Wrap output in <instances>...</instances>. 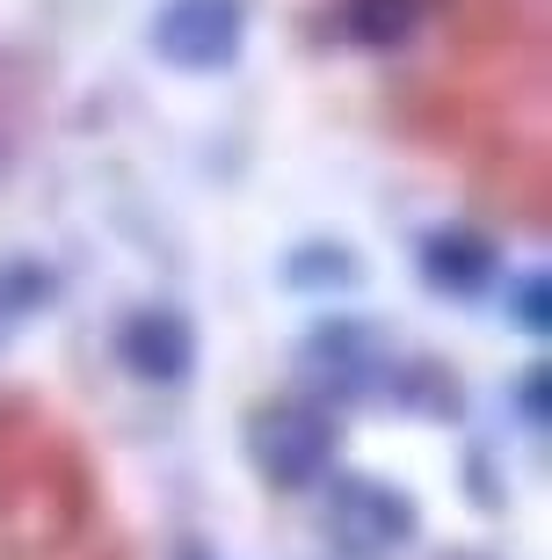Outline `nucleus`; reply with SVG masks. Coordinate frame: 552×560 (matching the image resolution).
<instances>
[{"label":"nucleus","instance_id":"nucleus-9","mask_svg":"<svg viewBox=\"0 0 552 560\" xmlns=\"http://www.w3.org/2000/svg\"><path fill=\"white\" fill-rule=\"evenodd\" d=\"M175 560H211V553H204V546H175Z\"/></svg>","mask_w":552,"mask_h":560},{"label":"nucleus","instance_id":"nucleus-2","mask_svg":"<svg viewBox=\"0 0 552 560\" xmlns=\"http://www.w3.org/2000/svg\"><path fill=\"white\" fill-rule=\"evenodd\" d=\"M320 524L349 560H392L414 539V502L400 488H386V480L342 474L320 488Z\"/></svg>","mask_w":552,"mask_h":560},{"label":"nucleus","instance_id":"nucleus-1","mask_svg":"<svg viewBox=\"0 0 552 560\" xmlns=\"http://www.w3.org/2000/svg\"><path fill=\"white\" fill-rule=\"evenodd\" d=\"M247 458L269 488H320L334 466V422L313 400H262L247 416Z\"/></svg>","mask_w":552,"mask_h":560},{"label":"nucleus","instance_id":"nucleus-5","mask_svg":"<svg viewBox=\"0 0 552 560\" xmlns=\"http://www.w3.org/2000/svg\"><path fill=\"white\" fill-rule=\"evenodd\" d=\"M422 277H430L436 291H450V299H472V291L494 284V248L466 226L430 233V241H422Z\"/></svg>","mask_w":552,"mask_h":560},{"label":"nucleus","instance_id":"nucleus-6","mask_svg":"<svg viewBox=\"0 0 552 560\" xmlns=\"http://www.w3.org/2000/svg\"><path fill=\"white\" fill-rule=\"evenodd\" d=\"M422 15H430V0H342V30L356 44H408L414 30H422Z\"/></svg>","mask_w":552,"mask_h":560},{"label":"nucleus","instance_id":"nucleus-4","mask_svg":"<svg viewBox=\"0 0 552 560\" xmlns=\"http://www.w3.org/2000/svg\"><path fill=\"white\" fill-rule=\"evenodd\" d=\"M117 357L131 364V378H145V386H183V378L197 372V328H189L183 313H167V306H145V313L124 320Z\"/></svg>","mask_w":552,"mask_h":560},{"label":"nucleus","instance_id":"nucleus-8","mask_svg":"<svg viewBox=\"0 0 552 560\" xmlns=\"http://www.w3.org/2000/svg\"><path fill=\"white\" fill-rule=\"evenodd\" d=\"M524 416L531 430H545V372H524Z\"/></svg>","mask_w":552,"mask_h":560},{"label":"nucleus","instance_id":"nucleus-3","mask_svg":"<svg viewBox=\"0 0 552 560\" xmlns=\"http://www.w3.org/2000/svg\"><path fill=\"white\" fill-rule=\"evenodd\" d=\"M240 30H247L240 0H167L153 15V51L175 73H219L240 51Z\"/></svg>","mask_w":552,"mask_h":560},{"label":"nucleus","instance_id":"nucleus-7","mask_svg":"<svg viewBox=\"0 0 552 560\" xmlns=\"http://www.w3.org/2000/svg\"><path fill=\"white\" fill-rule=\"evenodd\" d=\"M509 291H516V328H531V335H538V328H545V277L524 270Z\"/></svg>","mask_w":552,"mask_h":560}]
</instances>
